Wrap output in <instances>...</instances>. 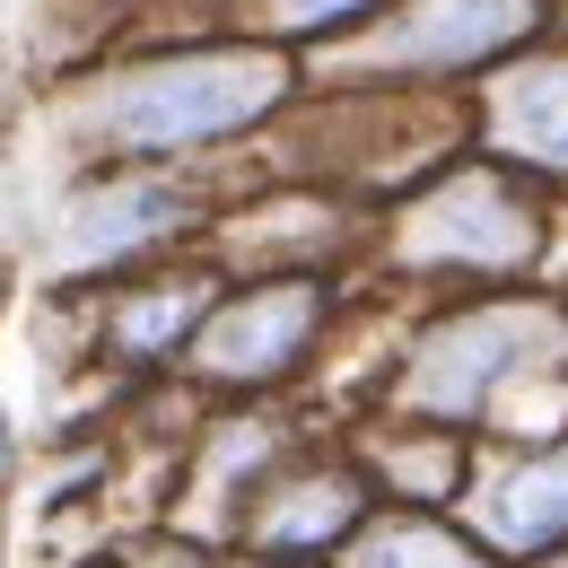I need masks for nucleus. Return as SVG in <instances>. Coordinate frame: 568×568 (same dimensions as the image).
<instances>
[{
  "label": "nucleus",
  "instance_id": "obj_2",
  "mask_svg": "<svg viewBox=\"0 0 568 568\" xmlns=\"http://www.w3.org/2000/svg\"><path fill=\"white\" fill-rule=\"evenodd\" d=\"M412 245L420 254H446V263H516L525 245H534V211L490 184V175H464L455 193H437L412 227Z\"/></svg>",
  "mask_w": 568,
  "mask_h": 568
},
{
  "label": "nucleus",
  "instance_id": "obj_1",
  "mask_svg": "<svg viewBox=\"0 0 568 568\" xmlns=\"http://www.w3.org/2000/svg\"><path fill=\"white\" fill-rule=\"evenodd\" d=\"M272 97H281L272 62H175V71H149L114 97V132L132 149H193L254 123Z\"/></svg>",
  "mask_w": 568,
  "mask_h": 568
},
{
  "label": "nucleus",
  "instance_id": "obj_10",
  "mask_svg": "<svg viewBox=\"0 0 568 568\" xmlns=\"http://www.w3.org/2000/svg\"><path fill=\"white\" fill-rule=\"evenodd\" d=\"M351 9H367V0H272L281 27H324V18H351Z\"/></svg>",
  "mask_w": 568,
  "mask_h": 568
},
{
  "label": "nucleus",
  "instance_id": "obj_5",
  "mask_svg": "<svg viewBox=\"0 0 568 568\" xmlns=\"http://www.w3.org/2000/svg\"><path fill=\"white\" fill-rule=\"evenodd\" d=\"M481 516H490L498 542H516V551H551V542H568V446L534 455L525 473H507Z\"/></svg>",
  "mask_w": 568,
  "mask_h": 568
},
{
  "label": "nucleus",
  "instance_id": "obj_12",
  "mask_svg": "<svg viewBox=\"0 0 568 568\" xmlns=\"http://www.w3.org/2000/svg\"><path fill=\"white\" fill-rule=\"evenodd\" d=\"M551 568H568V560H551Z\"/></svg>",
  "mask_w": 568,
  "mask_h": 568
},
{
  "label": "nucleus",
  "instance_id": "obj_9",
  "mask_svg": "<svg viewBox=\"0 0 568 568\" xmlns=\"http://www.w3.org/2000/svg\"><path fill=\"white\" fill-rule=\"evenodd\" d=\"M158 211H175V202H166V193H123V202H114V219H97V227H88V245H105V254H123L132 236H149V227H166Z\"/></svg>",
  "mask_w": 568,
  "mask_h": 568
},
{
  "label": "nucleus",
  "instance_id": "obj_7",
  "mask_svg": "<svg viewBox=\"0 0 568 568\" xmlns=\"http://www.w3.org/2000/svg\"><path fill=\"white\" fill-rule=\"evenodd\" d=\"M351 568H490V560L473 542H455L446 525H428V516H385L351 551Z\"/></svg>",
  "mask_w": 568,
  "mask_h": 568
},
{
  "label": "nucleus",
  "instance_id": "obj_3",
  "mask_svg": "<svg viewBox=\"0 0 568 568\" xmlns=\"http://www.w3.org/2000/svg\"><path fill=\"white\" fill-rule=\"evenodd\" d=\"M525 27H534V0H420V18L385 36V62H412V71L481 62Z\"/></svg>",
  "mask_w": 568,
  "mask_h": 568
},
{
  "label": "nucleus",
  "instance_id": "obj_6",
  "mask_svg": "<svg viewBox=\"0 0 568 568\" xmlns=\"http://www.w3.org/2000/svg\"><path fill=\"white\" fill-rule=\"evenodd\" d=\"M507 141L534 149V158H560L568 166V62H551V71H525L516 88H507Z\"/></svg>",
  "mask_w": 568,
  "mask_h": 568
},
{
  "label": "nucleus",
  "instance_id": "obj_8",
  "mask_svg": "<svg viewBox=\"0 0 568 568\" xmlns=\"http://www.w3.org/2000/svg\"><path fill=\"white\" fill-rule=\"evenodd\" d=\"M193 324H202V288L175 281V288H158V297H141V306H123V315H114V342L132 358H158L166 342H184Z\"/></svg>",
  "mask_w": 568,
  "mask_h": 568
},
{
  "label": "nucleus",
  "instance_id": "obj_11",
  "mask_svg": "<svg viewBox=\"0 0 568 568\" xmlns=\"http://www.w3.org/2000/svg\"><path fill=\"white\" fill-rule=\"evenodd\" d=\"M149 568H202V560H184V551H175V560H149Z\"/></svg>",
  "mask_w": 568,
  "mask_h": 568
},
{
  "label": "nucleus",
  "instance_id": "obj_4",
  "mask_svg": "<svg viewBox=\"0 0 568 568\" xmlns=\"http://www.w3.org/2000/svg\"><path fill=\"white\" fill-rule=\"evenodd\" d=\"M306 333H315V288H254L236 315H219L202 358H211L219 376H281L288 358L306 351Z\"/></svg>",
  "mask_w": 568,
  "mask_h": 568
}]
</instances>
